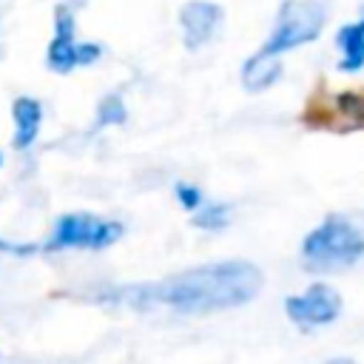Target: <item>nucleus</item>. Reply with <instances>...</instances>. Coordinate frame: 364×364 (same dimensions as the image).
Here are the masks:
<instances>
[{"label":"nucleus","mask_w":364,"mask_h":364,"mask_svg":"<svg viewBox=\"0 0 364 364\" xmlns=\"http://www.w3.org/2000/svg\"><path fill=\"white\" fill-rule=\"evenodd\" d=\"M358 20H361V26H364V9H361V17H358Z\"/></svg>","instance_id":"nucleus-18"},{"label":"nucleus","mask_w":364,"mask_h":364,"mask_svg":"<svg viewBox=\"0 0 364 364\" xmlns=\"http://www.w3.org/2000/svg\"><path fill=\"white\" fill-rule=\"evenodd\" d=\"M364 256V210L330 213L301 239V264L313 273L347 270Z\"/></svg>","instance_id":"nucleus-2"},{"label":"nucleus","mask_w":364,"mask_h":364,"mask_svg":"<svg viewBox=\"0 0 364 364\" xmlns=\"http://www.w3.org/2000/svg\"><path fill=\"white\" fill-rule=\"evenodd\" d=\"M336 48H338V71L341 74H358L364 68V26L361 20L344 23L336 31Z\"/></svg>","instance_id":"nucleus-10"},{"label":"nucleus","mask_w":364,"mask_h":364,"mask_svg":"<svg viewBox=\"0 0 364 364\" xmlns=\"http://www.w3.org/2000/svg\"><path fill=\"white\" fill-rule=\"evenodd\" d=\"M128 119V111H125V102L119 94H108L100 100L97 105V122L94 128H108V125H122Z\"/></svg>","instance_id":"nucleus-13"},{"label":"nucleus","mask_w":364,"mask_h":364,"mask_svg":"<svg viewBox=\"0 0 364 364\" xmlns=\"http://www.w3.org/2000/svg\"><path fill=\"white\" fill-rule=\"evenodd\" d=\"M330 119L324 122L327 128H364V91H341L336 97H330V108H327Z\"/></svg>","instance_id":"nucleus-11"},{"label":"nucleus","mask_w":364,"mask_h":364,"mask_svg":"<svg viewBox=\"0 0 364 364\" xmlns=\"http://www.w3.org/2000/svg\"><path fill=\"white\" fill-rule=\"evenodd\" d=\"M327 23V9L318 0H284L276 11V23L270 28V37L264 40L262 51L282 57L284 51H293L299 46H307L318 40Z\"/></svg>","instance_id":"nucleus-3"},{"label":"nucleus","mask_w":364,"mask_h":364,"mask_svg":"<svg viewBox=\"0 0 364 364\" xmlns=\"http://www.w3.org/2000/svg\"><path fill=\"white\" fill-rule=\"evenodd\" d=\"M77 40H74V11L68 6L54 9V40L48 43L46 63L57 74H68L77 68Z\"/></svg>","instance_id":"nucleus-7"},{"label":"nucleus","mask_w":364,"mask_h":364,"mask_svg":"<svg viewBox=\"0 0 364 364\" xmlns=\"http://www.w3.org/2000/svg\"><path fill=\"white\" fill-rule=\"evenodd\" d=\"M34 250H37L34 245H14V242L0 239V259H3V256H28V253H34Z\"/></svg>","instance_id":"nucleus-16"},{"label":"nucleus","mask_w":364,"mask_h":364,"mask_svg":"<svg viewBox=\"0 0 364 364\" xmlns=\"http://www.w3.org/2000/svg\"><path fill=\"white\" fill-rule=\"evenodd\" d=\"M264 287V273L245 259L199 264L159 282L125 284L108 293L111 304L131 310H171L182 316H205L233 310L253 301Z\"/></svg>","instance_id":"nucleus-1"},{"label":"nucleus","mask_w":364,"mask_h":364,"mask_svg":"<svg viewBox=\"0 0 364 364\" xmlns=\"http://www.w3.org/2000/svg\"><path fill=\"white\" fill-rule=\"evenodd\" d=\"M122 236V225L114 219H102L97 213H63L54 222L51 239L46 242V250H102L111 247Z\"/></svg>","instance_id":"nucleus-4"},{"label":"nucleus","mask_w":364,"mask_h":364,"mask_svg":"<svg viewBox=\"0 0 364 364\" xmlns=\"http://www.w3.org/2000/svg\"><path fill=\"white\" fill-rule=\"evenodd\" d=\"M191 222L196 228H202V230H222L230 222V205H225V202H205L199 210H193Z\"/></svg>","instance_id":"nucleus-12"},{"label":"nucleus","mask_w":364,"mask_h":364,"mask_svg":"<svg viewBox=\"0 0 364 364\" xmlns=\"http://www.w3.org/2000/svg\"><path fill=\"white\" fill-rule=\"evenodd\" d=\"M282 77V57L276 54H264L262 48L245 60L242 65V85L250 91V94H259V91H267L270 85H276Z\"/></svg>","instance_id":"nucleus-9"},{"label":"nucleus","mask_w":364,"mask_h":364,"mask_svg":"<svg viewBox=\"0 0 364 364\" xmlns=\"http://www.w3.org/2000/svg\"><path fill=\"white\" fill-rule=\"evenodd\" d=\"M11 119H14V139L11 145L17 151H26L34 145L40 125H43V105L34 97H17L11 105Z\"/></svg>","instance_id":"nucleus-8"},{"label":"nucleus","mask_w":364,"mask_h":364,"mask_svg":"<svg viewBox=\"0 0 364 364\" xmlns=\"http://www.w3.org/2000/svg\"><path fill=\"white\" fill-rule=\"evenodd\" d=\"M100 54H102V48L97 43H80L77 46V65H91L100 60Z\"/></svg>","instance_id":"nucleus-15"},{"label":"nucleus","mask_w":364,"mask_h":364,"mask_svg":"<svg viewBox=\"0 0 364 364\" xmlns=\"http://www.w3.org/2000/svg\"><path fill=\"white\" fill-rule=\"evenodd\" d=\"M324 364H355L353 358H330V361H324Z\"/></svg>","instance_id":"nucleus-17"},{"label":"nucleus","mask_w":364,"mask_h":364,"mask_svg":"<svg viewBox=\"0 0 364 364\" xmlns=\"http://www.w3.org/2000/svg\"><path fill=\"white\" fill-rule=\"evenodd\" d=\"M0 165H3V156H0Z\"/></svg>","instance_id":"nucleus-19"},{"label":"nucleus","mask_w":364,"mask_h":364,"mask_svg":"<svg viewBox=\"0 0 364 364\" xmlns=\"http://www.w3.org/2000/svg\"><path fill=\"white\" fill-rule=\"evenodd\" d=\"M173 193H176V202H179L185 210H191V213L205 205L202 191H199L196 185H191V182H176V185H173Z\"/></svg>","instance_id":"nucleus-14"},{"label":"nucleus","mask_w":364,"mask_h":364,"mask_svg":"<svg viewBox=\"0 0 364 364\" xmlns=\"http://www.w3.org/2000/svg\"><path fill=\"white\" fill-rule=\"evenodd\" d=\"M287 318L301 330H316L324 324H333L341 313V296L336 287L316 282L301 293H293L284 299Z\"/></svg>","instance_id":"nucleus-5"},{"label":"nucleus","mask_w":364,"mask_h":364,"mask_svg":"<svg viewBox=\"0 0 364 364\" xmlns=\"http://www.w3.org/2000/svg\"><path fill=\"white\" fill-rule=\"evenodd\" d=\"M179 23H182V37L185 46L193 51L199 46H205L213 31L222 23V6L210 3V0H191L179 9Z\"/></svg>","instance_id":"nucleus-6"}]
</instances>
